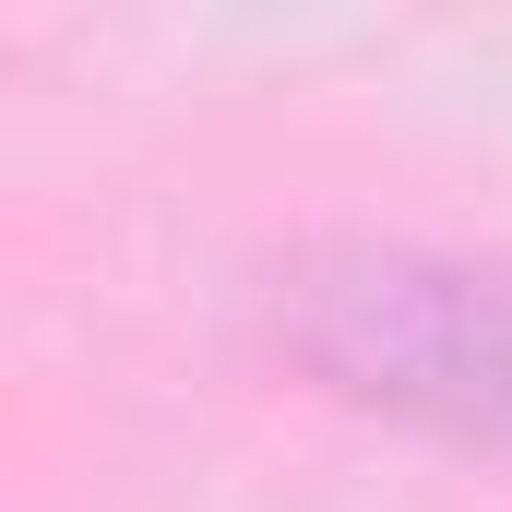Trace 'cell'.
<instances>
[{"label":"cell","instance_id":"6da1fadb","mask_svg":"<svg viewBox=\"0 0 512 512\" xmlns=\"http://www.w3.org/2000/svg\"><path fill=\"white\" fill-rule=\"evenodd\" d=\"M274 346L346 405L512 465V262L346 239L274 274Z\"/></svg>","mask_w":512,"mask_h":512}]
</instances>
